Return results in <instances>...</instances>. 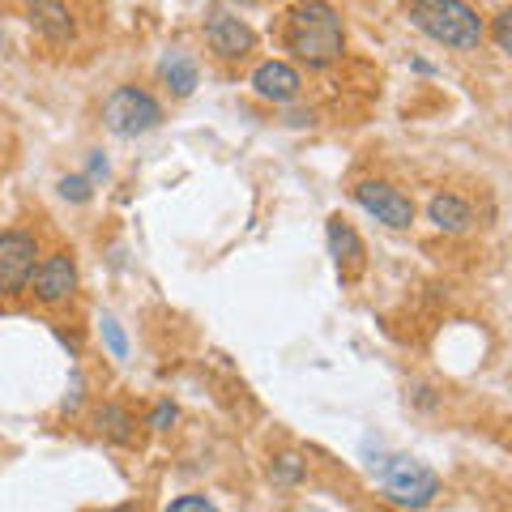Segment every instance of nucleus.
I'll return each mask as SVG.
<instances>
[{
	"label": "nucleus",
	"instance_id": "f257e3e1",
	"mask_svg": "<svg viewBox=\"0 0 512 512\" xmlns=\"http://www.w3.org/2000/svg\"><path fill=\"white\" fill-rule=\"evenodd\" d=\"M282 43L299 64L308 69H329L338 64L346 52V26L342 13L329 5V0H299V5L286 13V30Z\"/></svg>",
	"mask_w": 512,
	"mask_h": 512
},
{
	"label": "nucleus",
	"instance_id": "f03ea898",
	"mask_svg": "<svg viewBox=\"0 0 512 512\" xmlns=\"http://www.w3.org/2000/svg\"><path fill=\"white\" fill-rule=\"evenodd\" d=\"M406 18L414 30H423L431 43L453 47V52H474L487 39V22L466 0H410Z\"/></svg>",
	"mask_w": 512,
	"mask_h": 512
},
{
	"label": "nucleus",
	"instance_id": "7ed1b4c3",
	"mask_svg": "<svg viewBox=\"0 0 512 512\" xmlns=\"http://www.w3.org/2000/svg\"><path fill=\"white\" fill-rule=\"evenodd\" d=\"M103 124H107V133H116L124 141L146 137L163 124V103L141 86H116L103 99Z\"/></svg>",
	"mask_w": 512,
	"mask_h": 512
},
{
	"label": "nucleus",
	"instance_id": "20e7f679",
	"mask_svg": "<svg viewBox=\"0 0 512 512\" xmlns=\"http://www.w3.org/2000/svg\"><path fill=\"white\" fill-rule=\"evenodd\" d=\"M380 483H384V500L397 508H427L440 495V474L410 457H393L389 466H384Z\"/></svg>",
	"mask_w": 512,
	"mask_h": 512
},
{
	"label": "nucleus",
	"instance_id": "39448f33",
	"mask_svg": "<svg viewBox=\"0 0 512 512\" xmlns=\"http://www.w3.org/2000/svg\"><path fill=\"white\" fill-rule=\"evenodd\" d=\"M39 265V239L30 231H0V299L26 295Z\"/></svg>",
	"mask_w": 512,
	"mask_h": 512
},
{
	"label": "nucleus",
	"instance_id": "423d86ee",
	"mask_svg": "<svg viewBox=\"0 0 512 512\" xmlns=\"http://www.w3.org/2000/svg\"><path fill=\"white\" fill-rule=\"evenodd\" d=\"M350 197H355V205H363L376 222H384V227H393V231H406L414 222V201L384 180H359L350 188Z\"/></svg>",
	"mask_w": 512,
	"mask_h": 512
},
{
	"label": "nucleus",
	"instance_id": "0eeeda50",
	"mask_svg": "<svg viewBox=\"0 0 512 512\" xmlns=\"http://www.w3.org/2000/svg\"><path fill=\"white\" fill-rule=\"evenodd\" d=\"M30 295H35L43 308H60V303H69L77 295V261L69 252H52L43 256L35 265V274H30Z\"/></svg>",
	"mask_w": 512,
	"mask_h": 512
},
{
	"label": "nucleus",
	"instance_id": "6e6552de",
	"mask_svg": "<svg viewBox=\"0 0 512 512\" xmlns=\"http://www.w3.org/2000/svg\"><path fill=\"white\" fill-rule=\"evenodd\" d=\"M201 30H205V43H210V52L218 60H248L256 52V30L227 9H214Z\"/></svg>",
	"mask_w": 512,
	"mask_h": 512
},
{
	"label": "nucleus",
	"instance_id": "1a4fd4ad",
	"mask_svg": "<svg viewBox=\"0 0 512 512\" xmlns=\"http://www.w3.org/2000/svg\"><path fill=\"white\" fill-rule=\"evenodd\" d=\"M252 90H256V99H265V103H274V107H286V103H295L299 94H303V77H299L295 64L265 60L261 69L252 73Z\"/></svg>",
	"mask_w": 512,
	"mask_h": 512
},
{
	"label": "nucleus",
	"instance_id": "9d476101",
	"mask_svg": "<svg viewBox=\"0 0 512 512\" xmlns=\"http://www.w3.org/2000/svg\"><path fill=\"white\" fill-rule=\"evenodd\" d=\"M325 235H329V252H333V261H338L342 282H355L363 269H367V248H363L359 231L350 227L342 214H333V218L325 222Z\"/></svg>",
	"mask_w": 512,
	"mask_h": 512
},
{
	"label": "nucleus",
	"instance_id": "9b49d317",
	"mask_svg": "<svg viewBox=\"0 0 512 512\" xmlns=\"http://www.w3.org/2000/svg\"><path fill=\"white\" fill-rule=\"evenodd\" d=\"M26 18L52 43H69L77 35V22H73V13L64 0H26Z\"/></svg>",
	"mask_w": 512,
	"mask_h": 512
},
{
	"label": "nucleus",
	"instance_id": "f8f14e48",
	"mask_svg": "<svg viewBox=\"0 0 512 512\" xmlns=\"http://www.w3.org/2000/svg\"><path fill=\"white\" fill-rule=\"evenodd\" d=\"M427 218L448 235H466L474 227V210L461 197H453V192H436L427 205Z\"/></svg>",
	"mask_w": 512,
	"mask_h": 512
},
{
	"label": "nucleus",
	"instance_id": "ddd939ff",
	"mask_svg": "<svg viewBox=\"0 0 512 512\" xmlns=\"http://www.w3.org/2000/svg\"><path fill=\"white\" fill-rule=\"evenodd\" d=\"M158 77L167 82V90L175 94V99H188L192 90H197V82H201V73H197V60H192L188 52H167L163 56V64H158Z\"/></svg>",
	"mask_w": 512,
	"mask_h": 512
},
{
	"label": "nucleus",
	"instance_id": "4468645a",
	"mask_svg": "<svg viewBox=\"0 0 512 512\" xmlns=\"http://www.w3.org/2000/svg\"><path fill=\"white\" fill-rule=\"evenodd\" d=\"M94 431H99L107 444H133V436H137V419H133V414H128L124 406L103 402L99 410H94Z\"/></svg>",
	"mask_w": 512,
	"mask_h": 512
},
{
	"label": "nucleus",
	"instance_id": "2eb2a0df",
	"mask_svg": "<svg viewBox=\"0 0 512 512\" xmlns=\"http://www.w3.org/2000/svg\"><path fill=\"white\" fill-rule=\"evenodd\" d=\"M303 478H308V461H303L299 453H282V457H274V466H269V483H274L278 491L299 487Z\"/></svg>",
	"mask_w": 512,
	"mask_h": 512
},
{
	"label": "nucleus",
	"instance_id": "dca6fc26",
	"mask_svg": "<svg viewBox=\"0 0 512 512\" xmlns=\"http://www.w3.org/2000/svg\"><path fill=\"white\" fill-rule=\"evenodd\" d=\"M99 329H103V342H107V350H111V359H128V338H124V329H120V320L111 316V312H103L99 316Z\"/></svg>",
	"mask_w": 512,
	"mask_h": 512
},
{
	"label": "nucleus",
	"instance_id": "f3484780",
	"mask_svg": "<svg viewBox=\"0 0 512 512\" xmlns=\"http://www.w3.org/2000/svg\"><path fill=\"white\" fill-rule=\"evenodd\" d=\"M60 197L86 205L94 197V180H90V175H64V180H60Z\"/></svg>",
	"mask_w": 512,
	"mask_h": 512
},
{
	"label": "nucleus",
	"instance_id": "a211bd4d",
	"mask_svg": "<svg viewBox=\"0 0 512 512\" xmlns=\"http://www.w3.org/2000/svg\"><path fill=\"white\" fill-rule=\"evenodd\" d=\"M175 419H180V410H175L171 402H158V406L150 410V427H154V431H171Z\"/></svg>",
	"mask_w": 512,
	"mask_h": 512
},
{
	"label": "nucleus",
	"instance_id": "6ab92c4d",
	"mask_svg": "<svg viewBox=\"0 0 512 512\" xmlns=\"http://www.w3.org/2000/svg\"><path fill=\"white\" fill-rule=\"evenodd\" d=\"M491 39H495V47H500V52H512V13H500V18H495Z\"/></svg>",
	"mask_w": 512,
	"mask_h": 512
},
{
	"label": "nucleus",
	"instance_id": "aec40b11",
	"mask_svg": "<svg viewBox=\"0 0 512 512\" xmlns=\"http://www.w3.org/2000/svg\"><path fill=\"white\" fill-rule=\"evenodd\" d=\"M214 500L210 495H180V500H171V512H210Z\"/></svg>",
	"mask_w": 512,
	"mask_h": 512
},
{
	"label": "nucleus",
	"instance_id": "412c9836",
	"mask_svg": "<svg viewBox=\"0 0 512 512\" xmlns=\"http://www.w3.org/2000/svg\"><path fill=\"white\" fill-rule=\"evenodd\" d=\"M99 175H107V163H103V154H94V163H90V180H99Z\"/></svg>",
	"mask_w": 512,
	"mask_h": 512
}]
</instances>
